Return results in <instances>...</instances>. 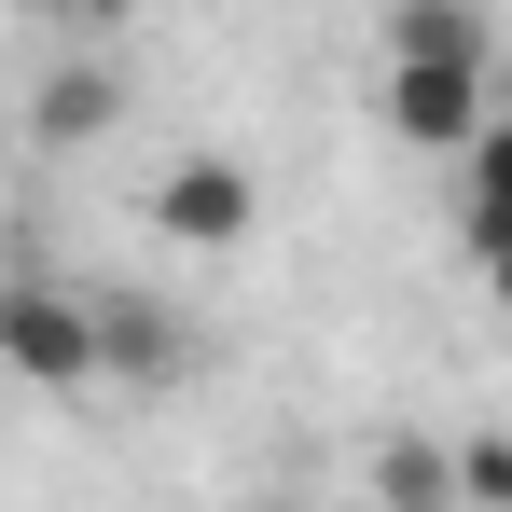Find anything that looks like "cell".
Instances as JSON below:
<instances>
[{
    "mask_svg": "<svg viewBox=\"0 0 512 512\" xmlns=\"http://www.w3.org/2000/svg\"><path fill=\"white\" fill-rule=\"evenodd\" d=\"M180 360H194V346H180V319L153 305V291H97V374H125V388H167Z\"/></svg>",
    "mask_w": 512,
    "mask_h": 512,
    "instance_id": "277c9868",
    "label": "cell"
},
{
    "mask_svg": "<svg viewBox=\"0 0 512 512\" xmlns=\"http://www.w3.org/2000/svg\"><path fill=\"white\" fill-rule=\"evenodd\" d=\"M485 250H512V111L471 139V263Z\"/></svg>",
    "mask_w": 512,
    "mask_h": 512,
    "instance_id": "ba28073f",
    "label": "cell"
},
{
    "mask_svg": "<svg viewBox=\"0 0 512 512\" xmlns=\"http://www.w3.org/2000/svg\"><path fill=\"white\" fill-rule=\"evenodd\" d=\"M0 374L28 388H97V305L56 277H0Z\"/></svg>",
    "mask_w": 512,
    "mask_h": 512,
    "instance_id": "6da1fadb",
    "label": "cell"
},
{
    "mask_svg": "<svg viewBox=\"0 0 512 512\" xmlns=\"http://www.w3.org/2000/svg\"><path fill=\"white\" fill-rule=\"evenodd\" d=\"M153 222H167L180 250H236V236L263 222V180L236 167V153H180V167L153 180Z\"/></svg>",
    "mask_w": 512,
    "mask_h": 512,
    "instance_id": "7a4b0ae2",
    "label": "cell"
},
{
    "mask_svg": "<svg viewBox=\"0 0 512 512\" xmlns=\"http://www.w3.org/2000/svg\"><path fill=\"white\" fill-rule=\"evenodd\" d=\"M374 499H388V512H457V443L388 429V443H374Z\"/></svg>",
    "mask_w": 512,
    "mask_h": 512,
    "instance_id": "52a82bcc",
    "label": "cell"
},
{
    "mask_svg": "<svg viewBox=\"0 0 512 512\" xmlns=\"http://www.w3.org/2000/svg\"><path fill=\"white\" fill-rule=\"evenodd\" d=\"M111 111H125V70L111 56H70V70H42V97H28V125L70 153V139H111Z\"/></svg>",
    "mask_w": 512,
    "mask_h": 512,
    "instance_id": "5b68a950",
    "label": "cell"
},
{
    "mask_svg": "<svg viewBox=\"0 0 512 512\" xmlns=\"http://www.w3.org/2000/svg\"><path fill=\"white\" fill-rule=\"evenodd\" d=\"M485 291H499V305H512V250H485Z\"/></svg>",
    "mask_w": 512,
    "mask_h": 512,
    "instance_id": "30bf717a",
    "label": "cell"
},
{
    "mask_svg": "<svg viewBox=\"0 0 512 512\" xmlns=\"http://www.w3.org/2000/svg\"><path fill=\"white\" fill-rule=\"evenodd\" d=\"M388 70H485V14L471 0H402L388 14Z\"/></svg>",
    "mask_w": 512,
    "mask_h": 512,
    "instance_id": "8992f818",
    "label": "cell"
},
{
    "mask_svg": "<svg viewBox=\"0 0 512 512\" xmlns=\"http://www.w3.org/2000/svg\"><path fill=\"white\" fill-rule=\"evenodd\" d=\"M499 111H485V70H388V139L416 153H471Z\"/></svg>",
    "mask_w": 512,
    "mask_h": 512,
    "instance_id": "3957f363",
    "label": "cell"
},
{
    "mask_svg": "<svg viewBox=\"0 0 512 512\" xmlns=\"http://www.w3.org/2000/svg\"><path fill=\"white\" fill-rule=\"evenodd\" d=\"M457 499H471V512H512V429H457Z\"/></svg>",
    "mask_w": 512,
    "mask_h": 512,
    "instance_id": "9c48e42d",
    "label": "cell"
}]
</instances>
